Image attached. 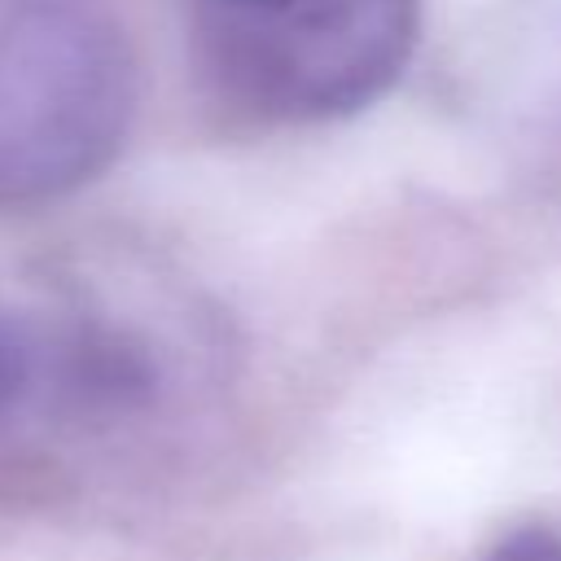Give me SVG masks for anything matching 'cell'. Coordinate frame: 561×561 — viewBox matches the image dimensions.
<instances>
[{
    "label": "cell",
    "mask_w": 561,
    "mask_h": 561,
    "mask_svg": "<svg viewBox=\"0 0 561 561\" xmlns=\"http://www.w3.org/2000/svg\"><path fill=\"white\" fill-rule=\"evenodd\" d=\"M136 53L96 0H0V210L92 184L127 145Z\"/></svg>",
    "instance_id": "1"
},
{
    "label": "cell",
    "mask_w": 561,
    "mask_h": 561,
    "mask_svg": "<svg viewBox=\"0 0 561 561\" xmlns=\"http://www.w3.org/2000/svg\"><path fill=\"white\" fill-rule=\"evenodd\" d=\"M421 35V0H193L206 88L254 123L307 127L368 110Z\"/></svg>",
    "instance_id": "2"
},
{
    "label": "cell",
    "mask_w": 561,
    "mask_h": 561,
    "mask_svg": "<svg viewBox=\"0 0 561 561\" xmlns=\"http://www.w3.org/2000/svg\"><path fill=\"white\" fill-rule=\"evenodd\" d=\"M44 381V324L22 320L0 302V425Z\"/></svg>",
    "instance_id": "3"
},
{
    "label": "cell",
    "mask_w": 561,
    "mask_h": 561,
    "mask_svg": "<svg viewBox=\"0 0 561 561\" xmlns=\"http://www.w3.org/2000/svg\"><path fill=\"white\" fill-rule=\"evenodd\" d=\"M486 561H561V539L548 530H517L508 539H500V548Z\"/></svg>",
    "instance_id": "4"
}]
</instances>
